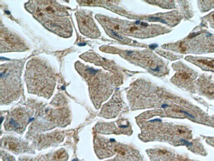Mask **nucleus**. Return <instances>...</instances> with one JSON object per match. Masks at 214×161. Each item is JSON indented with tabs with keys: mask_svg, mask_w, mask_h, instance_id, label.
<instances>
[{
	"mask_svg": "<svg viewBox=\"0 0 214 161\" xmlns=\"http://www.w3.org/2000/svg\"><path fill=\"white\" fill-rule=\"evenodd\" d=\"M150 19H151L152 20H158L161 21L162 23H166V22L164 20H162V19H159V18H156V17H151Z\"/></svg>",
	"mask_w": 214,
	"mask_h": 161,
	"instance_id": "1a4fd4ad",
	"label": "nucleus"
},
{
	"mask_svg": "<svg viewBox=\"0 0 214 161\" xmlns=\"http://www.w3.org/2000/svg\"><path fill=\"white\" fill-rule=\"evenodd\" d=\"M26 80L31 92L45 96L52 93L55 84V74L48 64L33 58L27 65Z\"/></svg>",
	"mask_w": 214,
	"mask_h": 161,
	"instance_id": "f03ea898",
	"label": "nucleus"
},
{
	"mask_svg": "<svg viewBox=\"0 0 214 161\" xmlns=\"http://www.w3.org/2000/svg\"><path fill=\"white\" fill-rule=\"evenodd\" d=\"M26 7L48 30L61 36H70L72 27L68 12L63 6L53 1H31Z\"/></svg>",
	"mask_w": 214,
	"mask_h": 161,
	"instance_id": "f257e3e1",
	"label": "nucleus"
},
{
	"mask_svg": "<svg viewBox=\"0 0 214 161\" xmlns=\"http://www.w3.org/2000/svg\"><path fill=\"white\" fill-rule=\"evenodd\" d=\"M77 19L80 31L83 35L91 36L93 33V23L89 15L83 12H78L76 13Z\"/></svg>",
	"mask_w": 214,
	"mask_h": 161,
	"instance_id": "39448f33",
	"label": "nucleus"
},
{
	"mask_svg": "<svg viewBox=\"0 0 214 161\" xmlns=\"http://www.w3.org/2000/svg\"><path fill=\"white\" fill-rule=\"evenodd\" d=\"M136 29H137V28L135 27H133L131 28V29L130 30H133H133H136Z\"/></svg>",
	"mask_w": 214,
	"mask_h": 161,
	"instance_id": "9b49d317",
	"label": "nucleus"
},
{
	"mask_svg": "<svg viewBox=\"0 0 214 161\" xmlns=\"http://www.w3.org/2000/svg\"><path fill=\"white\" fill-rule=\"evenodd\" d=\"M142 25L145 26H146L147 25V24H146V23H143V24H142Z\"/></svg>",
	"mask_w": 214,
	"mask_h": 161,
	"instance_id": "f8f14e48",
	"label": "nucleus"
},
{
	"mask_svg": "<svg viewBox=\"0 0 214 161\" xmlns=\"http://www.w3.org/2000/svg\"><path fill=\"white\" fill-rule=\"evenodd\" d=\"M157 47V45L156 44H152L149 46L150 48L151 49H154Z\"/></svg>",
	"mask_w": 214,
	"mask_h": 161,
	"instance_id": "9d476101",
	"label": "nucleus"
},
{
	"mask_svg": "<svg viewBox=\"0 0 214 161\" xmlns=\"http://www.w3.org/2000/svg\"><path fill=\"white\" fill-rule=\"evenodd\" d=\"M22 68L21 62L17 61L1 65V100L3 99L2 101H11L20 95Z\"/></svg>",
	"mask_w": 214,
	"mask_h": 161,
	"instance_id": "7ed1b4c3",
	"label": "nucleus"
},
{
	"mask_svg": "<svg viewBox=\"0 0 214 161\" xmlns=\"http://www.w3.org/2000/svg\"><path fill=\"white\" fill-rule=\"evenodd\" d=\"M179 76L182 79L187 80L189 79L190 78V74H188L186 72H182L179 74Z\"/></svg>",
	"mask_w": 214,
	"mask_h": 161,
	"instance_id": "0eeeda50",
	"label": "nucleus"
},
{
	"mask_svg": "<svg viewBox=\"0 0 214 161\" xmlns=\"http://www.w3.org/2000/svg\"><path fill=\"white\" fill-rule=\"evenodd\" d=\"M198 62L204 64L206 66H208V67L211 68H214V64L209 61L206 60H198Z\"/></svg>",
	"mask_w": 214,
	"mask_h": 161,
	"instance_id": "423d86ee",
	"label": "nucleus"
},
{
	"mask_svg": "<svg viewBox=\"0 0 214 161\" xmlns=\"http://www.w3.org/2000/svg\"><path fill=\"white\" fill-rule=\"evenodd\" d=\"M26 49V45L20 37L6 28L1 27V52L23 51Z\"/></svg>",
	"mask_w": 214,
	"mask_h": 161,
	"instance_id": "20e7f679",
	"label": "nucleus"
},
{
	"mask_svg": "<svg viewBox=\"0 0 214 161\" xmlns=\"http://www.w3.org/2000/svg\"><path fill=\"white\" fill-rule=\"evenodd\" d=\"M180 50L182 52H185L186 50V46H185V45H184L183 42H181L180 43Z\"/></svg>",
	"mask_w": 214,
	"mask_h": 161,
	"instance_id": "6e6552de",
	"label": "nucleus"
}]
</instances>
